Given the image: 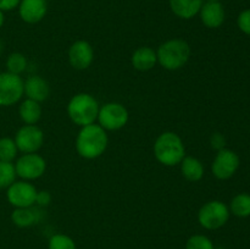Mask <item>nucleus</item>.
<instances>
[{"label": "nucleus", "mask_w": 250, "mask_h": 249, "mask_svg": "<svg viewBox=\"0 0 250 249\" xmlns=\"http://www.w3.org/2000/svg\"><path fill=\"white\" fill-rule=\"evenodd\" d=\"M109 143L106 131L99 124H88L81 127L76 138V150L82 158L92 160L105 153Z\"/></svg>", "instance_id": "f257e3e1"}, {"label": "nucleus", "mask_w": 250, "mask_h": 249, "mask_svg": "<svg viewBox=\"0 0 250 249\" xmlns=\"http://www.w3.org/2000/svg\"><path fill=\"white\" fill-rule=\"evenodd\" d=\"M154 155L163 165H178L186 156L183 141L175 132H164L154 143Z\"/></svg>", "instance_id": "f03ea898"}, {"label": "nucleus", "mask_w": 250, "mask_h": 249, "mask_svg": "<svg viewBox=\"0 0 250 249\" xmlns=\"http://www.w3.org/2000/svg\"><path fill=\"white\" fill-rule=\"evenodd\" d=\"M99 103L88 93L73 95L67 105V114L71 121L80 127L95 124L99 114Z\"/></svg>", "instance_id": "7ed1b4c3"}, {"label": "nucleus", "mask_w": 250, "mask_h": 249, "mask_svg": "<svg viewBox=\"0 0 250 249\" xmlns=\"http://www.w3.org/2000/svg\"><path fill=\"white\" fill-rule=\"evenodd\" d=\"M156 56L158 62L164 68L176 71L188 62L190 58V46L183 39H170L159 46Z\"/></svg>", "instance_id": "20e7f679"}, {"label": "nucleus", "mask_w": 250, "mask_h": 249, "mask_svg": "<svg viewBox=\"0 0 250 249\" xmlns=\"http://www.w3.org/2000/svg\"><path fill=\"white\" fill-rule=\"evenodd\" d=\"M229 209L220 200H210L205 203L198 211V221L207 229H217L227 224L229 219Z\"/></svg>", "instance_id": "39448f33"}, {"label": "nucleus", "mask_w": 250, "mask_h": 249, "mask_svg": "<svg viewBox=\"0 0 250 249\" xmlns=\"http://www.w3.org/2000/svg\"><path fill=\"white\" fill-rule=\"evenodd\" d=\"M129 115L126 107L120 103H107L99 107L98 122L105 131H117L128 122Z\"/></svg>", "instance_id": "423d86ee"}, {"label": "nucleus", "mask_w": 250, "mask_h": 249, "mask_svg": "<svg viewBox=\"0 0 250 249\" xmlns=\"http://www.w3.org/2000/svg\"><path fill=\"white\" fill-rule=\"evenodd\" d=\"M23 97V80L10 72L0 73V106H11Z\"/></svg>", "instance_id": "0eeeda50"}, {"label": "nucleus", "mask_w": 250, "mask_h": 249, "mask_svg": "<svg viewBox=\"0 0 250 249\" xmlns=\"http://www.w3.org/2000/svg\"><path fill=\"white\" fill-rule=\"evenodd\" d=\"M14 165L16 175L24 181L38 180L46 170V161L37 153L23 154L17 159Z\"/></svg>", "instance_id": "6e6552de"}, {"label": "nucleus", "mask_w": 250, "mask_h": 249, "mask_svg": "<svg viewBox=\"0 0 250 249\" xmlns=\"http://www.w3.org/2000/svg\"><path fill=\"white\" fill-rule=\"evenodd\" d=\"M14 141L21 153H37L44 143V133L36 124H24L16 132Z\"/></svg>", "instance_id": "1a4fd4ad"}, {"label": "nucleus", "mask_w": 250, "mask_h": 249, "mask_svg": "<svg viewBox=\"0 0 250 249\" xmlns=\"http://www.w3.org/2000/svg\"><path fill=\"white\" fill-rule=\"evenodd\" d=\"M37 188L29 181H15L6 192L7 202L14 208H29L36 204Z\"/></svg>", "instance_id": "9d476101"}, {"label": "nucleus", "mask_w": 250, "mask_h": 249, "mask_svg": "<svg viewBox=\"0 0 250 249\" xmlns=\"http://www.w3.org/2000/svg\"><path fill=\"white\" fill-rule=\"evenodd\" d=\"M239 156L231 149H221L217 151L211 165L212 175L217 180H229L239 167Z\"/></svg>", "instance_id": "9b49d317"}, {"label": "nucleus", "mask_w": 250, "mask_h": 249, "mask_svg": "<svg viewBox=\"0 0 250 249\" xmlns=\"http://www.w3.org/2000/svg\"><path fill=\"white\" fill-rule=\"evenodd\" d=\"M94 60V50L87 41H77L70 46L68 61L76 70H85Z\"/></svg>", "instance_id": "f8f14e48"}, {"label": "nucleus", "mask_w": 250, "mask_h": 249, "mask_svg": "<svg viewBox=\"0 0 250 249\" xmlns=\"http://www.w3.org/2000/svg\"><path fill=\"white\" fill-rule=\"evenodd\" d=\"M48 12V0H21L19 14L22 21L34 24L41 22Z\"/></svg>", "instance_id": "ddd939ff"}, {"label": "nucleus", "mask_w": 250, "mask_h": 249, "mask_svg": "<svg viewBox=\"0 0 250 249\" xmlns=\"http://www.w3.org/2000/svg\"><path fill=\"white\" fill-rule=\"evenodd\" d=\"M49 94H50V87L41 76H29L26 81H23V95H26L27 99L42 103L48 99Z\"/></svg>", "instance_id": "4468645a"}, {"label": "nucleus", "mask_w": 250, "mask_h": 249, "mask_svg": "<svg viewBox=\"0 0 250 249\" xmlns=\"http://www.w3.org/2000/svg\"><path fill=\"white\" fill-rule=\"evenodd\" d=\"M199 15L203 24L208 28H219L220 26H222L226 17V12L220 1L204 2Z\"/></svg>", "instance_id": "2eb2a0df"}, {"label": "nucleus", "mask_w": 250, "mask_h": 249, "mask_svg": "<svg viewBox=\"0 0 250 249\" xmlns=\"http://www.w3.org/2000/svg\"><path fill=\"white\" fill-rule=\"evenodd\" d=\"M170 9L177 17L183 20L193 19L199 14L204 0H168Z\"/></svg>", "instance_id": "dca6fc26"}, {"label": "nucleus", "mask_w": 250, "mask_h": 249, "mask_svg": "<svg viewBox=\"0 0 250 249\" xmlns=\"http://www.w3.org/2000/svg\"><path fill=\"white\" fill-rule=\"evenodd\" d=\"M132 66L138 71H149L158 63L156 51L150 46H141L137 49L131 58Z\"/></svg>", "instance_id": "f3484780"}, {"label": "nucleus", "mask_w": 250, "mask_h": 249, "mask_svg": "<svg viewBox=\"0 0 250 249\" xmlns=\"http://www.w3.org/2000/svg\"><path fill=\"white\" fill-rule=\"evenodd\" d=\"M181 171L186 180L190 182H198L204 176V166L199 159L194 156H185L181 161Z\"/></svg>", "instance_id": "a211bd4d"}, {"label": "nucleus", "mask_w": 250, "mask_h": 249, "mask_svg": "<svg viewBox=\"0 0 250 249\" xmlns=\"http://www.w3.org/2000/svg\"><path fill=\"white\" fill-rule=\"evenodd\" d=\"M11 221L20 228L31 227L39 221V211L32 207L15 208L11 214Z\"/></svg>", "instance_id": "6ab92c4d"}, {"label": "nucleus", "mask_w": 250, "mask_h": 249, "mask_svg": "<svg viewBox=\"0 0 250 249\" xmlns=\"http://www.w3.org/2000/svg\"><path fill=\"white\" fill-rule=\"evenodd\" d=\"M19 114L24 124H36L42 117V107L39 103L26 99L20 105Z\"/></svg>", "instance_id": "aec40b11"}, {"label": "nucleus", "mask_w": 250, "mask_h": 249, "mask_svg": "<svg viewBox=\"0 0 250 249\" xmlns=\"http://www.w3.org/2000/svg\"><path fill=\"white\" fill-rule=\"evenodd\" d=\"M229 212L238 217L250 216V194L239 193L229 203Z\"/></svg>", "instance_id": "412c9836"}, {"label": "nucleus", "mask_w": 250, "mask_h": 249, "mask_svg": "<svg viewBox=\"0 0 250 249\" xmlns=\"http://www.w3.org/2000/svg\"><path fill=\"white\" fill-rule=\"evenodd\" d=\"M28 61L22 53H11L6 59V71L14 75H21L27 70Z\"/></svg>", "instance_id": "4be33fe9"}, {"label": "nucleus", "mask_w": 250, "mask_h": 249, "mask_svg": "<svg viewBox=\"0 0 250 249\" xmlns=\"http://www.w3.org/2000/svg\"><path fill=\"white\" fill-rule=\"evenodd\" d=\"M16 177L14 164L0 160V189H7L16 181Z\"/></svg>", "instance_id": "5701e85b"}, {"label": "nucleus", "mask_w": 250, "mask_h": 249, "mask_svg": "<svg viewBox=\"0 0 250 249\" xmlns=\"http://www.w3.org/2000/svg\"><path fill=\"white\" fill-rule=\"evenodd\" d=\"M17 151L19 149H17L14 139L9 138V137L0 138V160L12 163V160L16 159Z\"/></svg>", "instance_id": "b1692460"}, {"label": "nucleus", "mask_w": 250, "mask_h": 249, "mask_svg": "<svg viewBox=\"0 0 250 249\" xmlns=\"http://www.w3.org/2000/svg\"><path fill=\"white\" fill-rule=\"evenodd\" d=\"M49 249H77L75 241L66 234L58 233L50 237L48 244Z\"/></svg>", "instance_id": "393cba45"}, {"label": "nucleus", "mask_w": 250, "mask_h": 249, "mask_svg": "<svg viewBox=\"0 0 250 249\" xmlns=\"http://www.w3.org/2000/svg\"><path fill=\"white\" fill-rule=\"evenodd\" d=\"M186 249H215L214 243L204 234H194L186 243Z\"/></svg>", "instance_id": "a878e982"}, {"label": "nucleus", "mask_w": 250, "mask_h": 249, "mask_svg": "<svg viewBox=\"0 0 250 249\" xmlns=\"http://www.w3.org/2000/svg\"><path fill=\"white\" fill-rule=\"evenodd\" d=\"M237 24L238 28L247 36H250V9L244 10L238 15L237 19Z\"/></svg>", "instance_id": "bb28decb"}, {"label": "nucleus", "mask_w": 250, "mask_h": 249, "mask_svg": "<svg viewBox=\"0 0 250 249\" xmlns=\"http://www.w3.org/2000/svg\"><path fill=\"white\" fill-rule=\"evenodd\" d=\"M51 203V195L48 190H38L36 197V204L39 208L48 207Z\"/></svg>", "instance_id": "cd10ccee"}, {"label": "nucleus", "mask_w": 250, "mask_h": 249, "mask_svg": "<svg viewBox=\"0 0 250 249\" xmlns=\"http://www.w3.org/2000/svg\"><path fill=\"white\" fill-rule=\"evenodd\" d=\"M20 2H21V0H0V11H12L16 7H19Z\"/></svg>", "instance_id": "c85d7f7f"}, {"label": "nucleus", "mask_w": 250, "mask_h": 249, "mask_svg": "<svg viewBox=\"0 0 250 249\" xmlns=\"http://www.w3.org/2000/svg\"><path fill=\"white\" fill-rule=\"evenodd\" d=\"M225 144H226V139L222 136L221 133H215L211 137V146L212 148L217 149V150H221L225 148Z\"/></svg>", "instance_id": "c756f323"}, {"label": "nucleus", "mask_w": 250, "mask_h": 249, "mask_svg": "<svg viewBox=\"0 0 250 249\" xmlns=\"http://www.w3.org/2000/svg\"><path fill=\"white\" fill-rule=\"evenodd\" d=\"M5 22V16H4V12L0 11V28L2 27V24H4Z\"/></svg>", "instance_id": "7c9ffc66"}, {"label": "nucleus", "mask_w": 250, "mask_h": 249, "mask_svg": "<svg viewBox=\"0 0 250 249\" xmlns=\"http://www.w3.org/2000/svg\"><path fill=\"white\" fill-rule=\"evenodd\" d=\"M1 51H2V43L1 41H0V54H1Z\"/></svg>", "instance_id": "2f4dec72"}, {"label": "nucleus", "mask_w": 250, "mask_h": 249, "mask_svg": "<svg viewBox=\"0 0 250 249\" xmlns=\"http://www.w3.org/2000/svg\"><path fill=\"white\" fill-rule=\"evenodd\" d=\"M205 1H220V0H205Z\"/></svg>", "instance_id": "473e14b6"}]
</instances>
